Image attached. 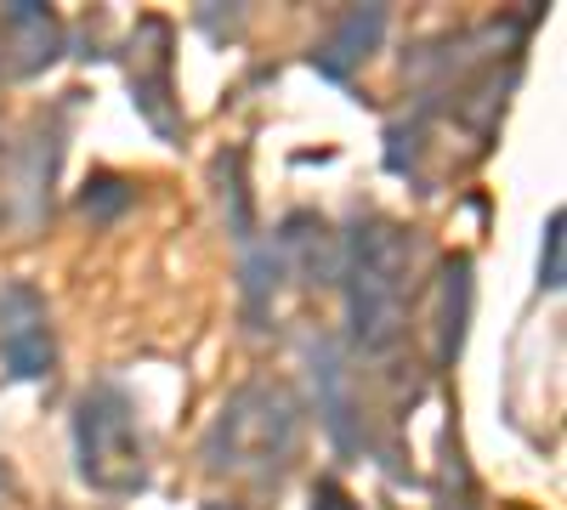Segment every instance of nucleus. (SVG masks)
<instances>
[]
</instances>
